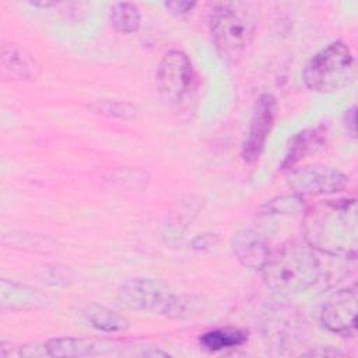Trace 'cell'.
<instances>
[{
    "label": "cell",
    "mask_w": 358,
    "mask_h": 358,
    "mask_svg": "<svg viewBox=\"0 0 358 358\" xmlns=\"http://www.w3.org/2000/svg\"><path fill=\"white\" fill-rule=\"evenodd\" d=\"M199 305L200 301L196 299L194 296L171 294L169 299L161 310V315L173 319H186L196 315V312L199 310Z\"/></svg>",
    "instance_id": "17"
},
{
    "label": "cell",
    "mask_w": 358,
    "mask_h": 358,
    "mask_svg": "<svg viewBox=\"0 0 358 358\" xmlns=\"http://www.w3.org/2000/svg\"><path fill=\"white\" fill-rule=\"evenodd\" d=\"M357 301L355 287L336 292L322 306L320 323L329 331L351 336L357 329Z\"/></svg>",
    "instance_id": "9"
},
{
    "label": "cell",
    "mask_w": 358,
    "mask_h": 358,
    "mask_svg": "<svg viewBox=\"0 0 358 358\" xmlns=\"http://www.w3.org/2000/svg\"><path fill=\"white\" fill-rule=\"evenodd\" d=\"M49 357H92L101 354L95 341L78 337H57L45 343Z\"/></svg>",
    "instance_id": "13"
},
{
    "label": "cell",
    "mask_w": 358,
    "mask_h": 358,
    "mask_svg": "<svg viewBox=\"0 0 358 358\" xmlns=\"http://www.w3.org/2000/svg\"><path fill=\"white\" fill-rule=\"evenodd\" d=\"M164 4L172 14H176V15L189 14L196 7L194 1H178V0H175V1H165Z\"/></svg>",
    "instance_id": "20"
},
{
    "label": "cell",
    "mask_w": 358,
    "mask_h": 358,
    "mask_svg": "<svg viewBox=\"0 0 358 358\" xmlns=\"http://www.w3.org/2000/svg\"><path fill=\"white\" fill-rule=\"evenodd\" d=\"M1 67L14 80H32L38 74L35 60L17 45H3Z\"/></svg>",
    "instance_id": "11"
},
{
    "label": "cell",
    "mask_w": 358,
    "mask_h": 358,
    "mask_svg": "<svg viewBox=\"0 0 358 358\" xmlns=\"http://www.w3.org/2000/svg\"><path fill=\"white\" fill-rule=\"evenodd\" d=\"M260 271L270 289L281 295H295L316 284L320 277V262L308 243L292 241L270 255Z\"/></svg>",
    "instance_id": "2"
},
{
    "label": "cell",
    "mask_w": 358,
    "mask_h": 358,
    "mask_svg": "<svg viewBox=\"0 0 358 358\" xmlns=\"http://www.w3.org/2000/svg\"><path fill=\"white\" fill-rule=\"evenodd\" d=\"M263 214H301L306 211L305 200L301 194H285L267 201L262 207Z\"/></svg>",
    "instance_id": "18"
},
{
    "label": "cell",
    "mask_w": 358,
    "mask_h": 358,
    "mask_svg": "<svg viewBox=\"0 0 358 358\" xmlns=\"http://www.w3.org/2000/svg\"><path fill=\"white\" fill-rule=\"evenodd\" d=\"M357 108L352 106L351 109H348L345 112V124H347V130H350L351 136H355V116H357Z\"/></svg>",
    "instance_id": "21"
},
{
    "label": "cell",
    "mask_w": 358,
    "mask_h": 358,
    "mask_svg": "<svg viewBox=\"0 0 358 358\" xmlns=\"http://www.w3.org/2000/svg\"><path fill=\"white\" fill-rule=\"evenodd\" d=\"M91 108L103 116L108 117H117V119H131L137 115V108L124 101H110V99H102V101H95Z\"/></svg>",
    "instance_id": "19"
},
{
    "label": "cell",
    "mask_w": 358,
    "mask_h": 358,
    "mask_svg": "<svg viewBox=\"0 0 358 358\" xmlns=\"http://www.w3.org/2000/svg\"><path fill=\"white\" fill-rule=\"evenodd\" d=\"M171 294L166 287L157 278L133 277L126 280L117 291L122 305L133 310L159 312L165 306Z\"/></svg>",
    "instance_id": "8"
},
{
    "label": "cell",
    "mask_w": 358,
    "mask_h": 358,
    "mask_svg": "<svg viewBox=\"0 0 358 358\" xmlns=\"http://www.w3.org/2000/svg\"><path fill=\"white\" fill-rule=\"evenodd\" d=\"M348 178L336 168L324 165H308L292 168L287 176V185L296 194H331L347 186Z\"/></svg>",
    "instance_id": "6"
},
{
    "label": "cell",
    "mask_w": 358,
    "mask_h": 358,
    "mask_svg": "<svg viewBox=\"0 0 358 358\" xmlns=\"http://www.w3.org/2000/svg\"><path fill=\"white\" fill-rule=\"evenodd\" d=\"M305 355H324V357H336V355H343L341 351H337V350H333L331 347H326L324 350H312L309 352H306Z\"/></svg>",
    "instance_id": "22"
},
{
    "label": "cell",
    "mask_w": 358,
    "mask_h": 358,
    "mask_svg": "<svg viewBox=\"0 0 358 358\" xmlns=\"http://www.w3.org/2000/svg\"><path fill=\"white\" fill-rule=\"evenodd\" d=\"M231 246L238 262L250 270H262L271 255L266 238L252 228L238 231L232 236Z\"/></svg>",
    "instance_id": "10"
},
{
    "label": "cell",
    "mask_w": 358,
    "mask_h": 358,
    "mask_svg": "<svg viewBox=\"0 0 358 358\" xmlns=\"http://www.w3.org/2000/svg\"><path fill=\"white\" fill-rule=\"evenodd\" d=\"M324 143L323 134L317 129L303 130L292 137L281 162V169L291 171L302 158L316 152Z\"/></svg>",
    "instance_id": "12"
},
{
    "label": "cell",
    "mask_w": 358,
    "mask_h": 358,
    "mask_svg": "<svg viewBox=\"0 0 358 358\" xmlns=\"http://www.w3.org/2000/svg\"><path fill=\"white\" fill-rule=\"evenodd\" d=\"M210 31L220 55L236 62L252 42L255 18L241 3H220L211 13Z\"/></svg>",
    "instance_id": "3"
},
{
    "label": "cell",
    "mask_w": 358,
    "mask_h": 358,
    "mask_svg": "<svg viewBox=\"0 0 358 358\" xmlns=\"http://www.w3.org/2000/svg\"><path fill=\"white\" fill-rule=\"evenodd\" d=\"M56 4H57L56 1H34V3H32V6H35V7H43V8L53 7V6H56Z\"/></svg>",
    "instance_id": "24"
},
{
    "label": "cell",
    "mask_w": 358,
    "mask_h": 358,
    "mask_svg": "<svg viewBox=\"0 0 358 358\" xmlns=\"http://www.w3.org/2000/svg\"><path fill=\"white\" fill-rule=\"evenodd\" d=\"M143 357H168L166 352H162L159 350H150V351H144L141 354Z\"/></svg>",
    "instance_id": "23"
},
{
    "label": "cell",
    "mask_w": 358,
    "mask_h": 358,
    "mask_svg": "<svg viewBox=\"0 0 358 358\" xmlns=\"http://www.w3.org/2000/svg\"><path fill=\"white\" fill-rule=\"evenodd\" d=\"M194 71L187 55L180 50L168 52L157 70V87L162 99L171 105L182 102L193 88Z\"/></svg>",
    "instance_id": "5"
},
{
    "label": "cell",
    "mask_w": 358,
    "mask_h": 358,
    "mask_svg": "<svg viewBox=\"0 0 358 358\" xmlns=\"http://www.w3.org/2000/svg\"><path fill=\"white\" fill-rule=\"evenodd\" d=\"M84 316L92 327H95L96 330L103 331V333L123 331L129 326V322L126 317H123L117 312H115L106 306L98 305V303L88 305L84 310Z\"/></svg>",
    "instance_id": "14"
},
{
    "label": "cell",
    "mask_w": 358,
    "mask_h": 358,
    "mask_svg": "<svg viewBox=\"0 0 358 358\" xmlns=\"http://www.w3.org/2000/svg\"><path fill=\"white\" fill-rule=\"evenodd\" d=\"M109 21L113 25V28L119 32H123V34L136 32L141 24L138 7L127 1L115 3L109 8Z\"/></svg>",
    "instance_id": "16"
},
{
    "label": "cell",
    "mask_w": 358,
    "mask_h": 358,
    "mask_svg": "<svg viewBox=\"0 0 358 358\" xmlns=\"http://www.w3.org/2000/svg\"><path fill=\"white\" fill-rule=\"evenodd\" d=\"M248 340V331L234 327L215 329L200 337V344L208 351H221L242 345Z\"/></svg>",
    "instance_id": "15"
},
{
    "label": "cell",
    "mask_w": 358,
    "mask_h": 358,
    "mask_svg": "<svg viewBox=\"0 0 358 358\" xmlns=\"http://www.w3.org/2000/svg\"><path fill=\"white\" fill-rule=\"evenodd\" d=\"M275 110L277 102L271 94H262L257 98L250 117V124L241 150V155L245 162L252 164L260 157L266 145L267 137L274 126Z\"/></svg>",
    "instance_id": "7"
},
{
    "label": "cell",
    "mask_w": 358,
    "mask_h": 358,
    "mask_svg": "<svg viewBox=\"0 0 358 358\" xmlns=\"http://www.w3.org/2000/svg\"><path fill=\"white\" fill-rule=\"evenodd\" d=\"M305 85L319 94H330L354 80V57L343 42H331L315 53L302 71Z\"/></svg>",
    "instance_id": "4"
},
{
    "label": "cell",
    "mask_w": 358,
    "mask_h": 358,
    "mask_svg": "<svg viewBox=\"0 0 358 358\" xmlns=\"http://www.w3.org/2000/svg\"><path fill=\"white\" fill-rule=\"evenodd\" d=\"M305 239L312 249L330 256L355 259L358 243L354 199L324 200L306 211Z\"/></svg>",
    "instance_id": "1"
}]
</instances>
